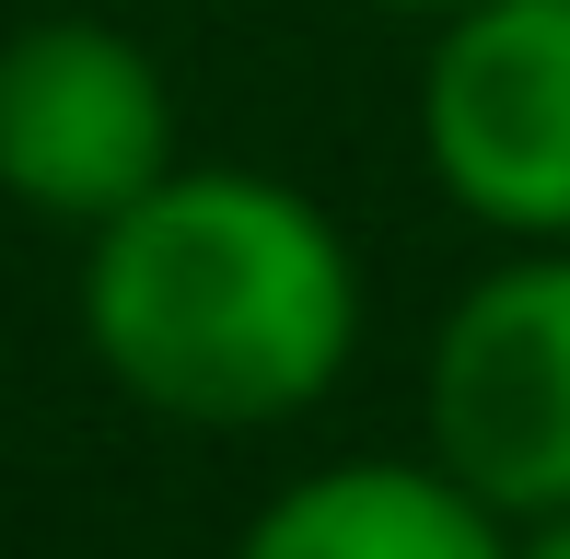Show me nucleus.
Here are the masks:
<instances>
[{
    "label": "nucleus",
    "mask_w": 570,
    "mask_h": 559,
    "mask_svg": "<svg viewBox=\"0 0 570 559\" xmlns=\"http://www.w3.org/2000/svg\"><path fill=\"white\" fill-rule=\"evenodd\" d=\"M396 12H454V0H396Z\"/></svg>",
    "instance_id": "7"
},
{
    "label": "nucleus",
    "mask_w": 570,
    "mask_h": 559,
    "mask_svg": "<svg viewBox=\"0 0 570 559\" xmlns=\"http://www.w3.org/2000/svg\"><path fill=\"white\" fill-rule=\"evenodd\" d=\"M151 175H175V94L140 36L94 12L0 36V187L23 210L94 234Z\"/></svg>",
    "instance_id": "4"
},
{
    "label": "nucleus",
    "mask_w": 570,
    "mask_h": 559,
    "mask_svg": "<svg viewBox=\"0 0 570 559\" xmlns=\"http://www.w3.org/2000/svg\"><path fill=\"white\" fill-rule=\"evenodd\" d=\"M512 559H570V513H535L524 537H512Z\"/></svg>",
    "instance_id": "6"
},
{
    "label": "nucleus",
    "mask_w": 570,
    "mask_h": 559,
    "mask_svg": "<svg viewBox=\"0 0 570 559\" xmlns=\"http://www.w3.org/2000/svg\"><path fill=\"white\" fill-rule=\"evenodd\" d=\"M233 559H512V524L443 467L407 454H350L315 467L233 537Z\"/></svg>",
    "instance_id": "5"
},
{
    "label": "nucleus",
    "mask_w": 570,
    "mask_h": 559,
    "mask_svg": "<svg viewBox=\"0 0 570 559\" xmlns=\"http://www.w3.org/2000/svg\"><path fill=\"white\" fill-rule=\"evenodd\" d=\"M431 467L501 524L570 513V245H524L431 326Z\"/></svg>",
    "instance_id": "2"
},
{
    "label": "nucleus",
    "mask_w": 570,
    "mask_h": 559,
    "mask_svg": "<svg viewBox=\"0 0 570 559\" xmlns=\"http://www.w3.org/2000/svg\"><path fill=\"white\" fill-rule=\"evenodd\" d=\"M82 339L151 420L279 431L361 350V268L338 222L256 164H175L94 222Z\"/></svg>",
    "instance_id": "1"
},
{
    "label": "nucleus",
    "mask_w": 570,
    "mask_h": 559,
    "mask_svg": "<svg viewBox=\"0 0 570 559\" xmlns=\"http://www.w3.org/2000/svg\"><path fill=\"white\" fill-rule=\"evenodd\" d=\"M420 151L465 222L570 245V0H454L420 59Z\"/></svg>",
    "instance_id": "3"
}]
</instances>
